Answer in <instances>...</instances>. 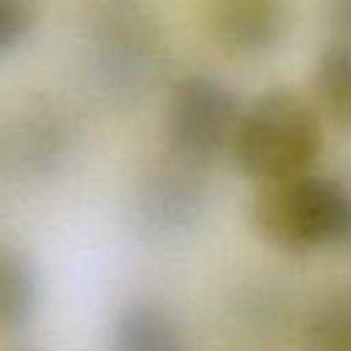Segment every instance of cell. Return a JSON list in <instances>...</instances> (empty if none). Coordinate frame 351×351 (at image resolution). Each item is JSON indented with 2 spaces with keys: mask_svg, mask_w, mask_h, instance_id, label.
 Returning <instances> with one entry per match:
<instances>
[{
  "mask_svg": "<svg viewBox=\"0 0 351 351\" xmlns=\"http://www.w3.org/2000/svg\"><path fill=\"white\" fill-rule=\"evenodd\" d=\"M244 104L217 74H181L165 101V151L197 170H211L230 156Z\"/></svg>",
  "mask_w": 351,
  "mask_h": 351,
  "instance_id": "277c9868",
  "label": "cell"
},
{
  "mask_svg": "<svg viewBox=\"0 0 351 351\" xmlns=\"http://www.w3.org/2000/svg\"><path fill=\"white\" fill-rule=\"evenodd\" d=\"M250 225L288 258L343 252L351 247V184L321 170L261 184L250 200Z\"/></svg>",
  "mask_w": 351,
  "mask_h": 351,
  "instance_id": "6da1fadb",
  "label": "cell"
},
{
  "mask_svg": "<svg viewBox=\"0 0 351 351\" xmlns=\"http://www.w3.org/2000/svg\"><path fill=\"white\" fill-rule=\"evenodd\" d=\"M0 351H41L36 346H8V348H0Z\"/></svg>",
  "mask_w": 351,
  "mask_h": 351,
  "instance_id": "5bb4252c",
  "label": "cell"
},
{
  "mask_svg": "<svg viewBox=\"0 0 351 351\" xmlns=\"http://www.w3.org/2000/svg\"><path fill=\"white\" fill-rule=\"evenodd\" d=\"M206 203V170H197L165 151L137 186L134 219L148 236H178L203 217Z\"/></svg>",
  "mask_w": 351,
  "mask_h": 351,
  "instance_id": "5b68a950",
  "label": "cell"
},
{
  "mask_svg": "<svg viewBox=\"0 0 351 351\" xmlns=\"http://www.w3.org/2000/svg\"><path fill=\"white\" fill-rule=\"evenodd\" d=\"M88 69L101 90L123 99L143 96L159 82L167 47L156 16L140 3H101L85 25Z\"/></svg>",
  "mask_w": 351,
  "mask_h": 351,
  "instance_id": "3957f363",
  "label": "cell"
},
{
  "mask_svg": "<svg viewBox=\"0 0 351 351\" xmlns=\"http://www.w3.org/2000/svg\"><path fill=\"white\" fill-rule=\"evenodd\" d=\"M41 277L36 261L16 244L0 241V329H22L38 310Z\"/></svg>",
  "mask_w": 351,
  "mask_h": 351,
  "instance_id": "ba28073f",
  "label": "cell"
},
{
  "mask_svg": "<svg viewBox=\"0 0 351 351\" xmlns=\"http://www.w3.org/2000/svg\"><path fill=\"white\" fill-rule=\"evenodd\" d=\"M69 148V126L55 115H33L30 123L19 129V159L36 170H47Z\"/></svg>",
  "mask_w": 351,
  "mask_h": 351,
  "instance_id": "8fae6325",
  "label": "cell"
},
{
  "mask_svg": "<svg viewBox=\"0 0 351 351\" xmlns=\"http://www.w3.org/2000/svg\"><path fill=\"white\" fill-rule=\"evenodd\" d=\"M211 41L230 58L271 55L291 30V14L277 0H217L206 8Z\"/></svg>",
  "mask_w": 351,
  "mask_h": 351,
  "instance_id": "8992f818",
  "label": "cell"
},
{
  "mask_svg": "<svg viewBox=\"0 0 351 351\" xmlns=\"http://www.w3.org/2000/svg\"><path fill=\"white\" fill-rule=\"evenodd\" d=\"M326 44L351 49V0H332L324 8Z\"/></svg>",
  "mask_w": 351,
  "mask_h": 351,
  "instance_id": "4fadbf2b",
  "label": "cell"
},
{
  "mask_svg": "<svg viewBox=\"0 0 351 351\" xmlns=\"http://www.w3.org/2000/svg\"><path fill=\"white\" fill-rule=\"evenodd\" d=\"M36 25V5L25 0H0V55L16 49Z\"/></svg>",
  "mask_w": 351,
  "mask_h": 351,
  "instance_id": "7c38bea8",
  "label": "cell"
},
{
  "mask_svg": "<svg viewBox=\"0 0 351 351\" xmlns=\"http://www.w3.org/2000/svg\"><path fill=\"white\" fill-rule=\"evenodd\" d=\"M310 99L332 129L351 134V49L321 47L310 71Z\"/></svg>",
  "mask_w": 351,
  "mask_h": 351,
  "instance_id": "9c48e42d",
  "label": "cell"
},
{
  "mask_svg": "<svg viewBox=\"0 0 351 351\" xmlns=\"http://www.w3.org/2000/svg\"><path fill=\"white\" fill-rule=\"evenodd\" d=\"M321 151L324 118L313 99L288 85H274L244 104L230 162L261 186L315 170Z\"/></svg>",
  "mask_w": 351,
  "mask_h": 351,
  "instance_id": "7a4b0ae2",
  "label": "cell"
},
{
  "mask_svg": "<svg viewBox=\"0 0 351 351\" xmlns=\"http://www.w3.org/2000/svg\"><path fill=\"white\" fill-rule=\"evenodd\" d=\"M302 351H351V285L324 291L299 326Z\"/></svg>",
  "mask_w": 351,
  "mask_h": 351,
  "instance_id": "30bf717a",
  "label": "cell"
},
{
  "mask_svg": "<svg viewBox=\"0 0 351 351\" xmlns=\"http://www.w3.org/2000/svg\"><path fill=\"white\" fill-rule=\"evenodd\" d=\"M110 351H189L181 321L156 299L126 302L110 326Z\"/></svg>",
  "mask_w": 351,
  "mask_h": 351,
  "instance_id": "52a82bcc",
  "label": "cell"
}]
</instances>
